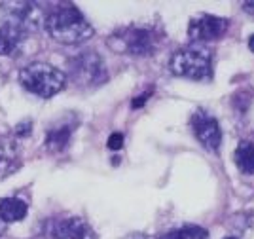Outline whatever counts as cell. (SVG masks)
<instances>
[{
	"label": "cell",
	"instance_id": "cell-22",
	"mask_svg": "<svg viewBox=\"0 0 254 239\" xmlns=\"http://www.w3.org/2000/svg\"><path fill=\"white\" fill-rule=\"evenodd\" d=\"M141 239H154V238H141Z\"/></svg>",
	"mask_w": 254,
	"mask_h": 239
},
{
	"label": "cell",
	"instance_id": "cell-14",
	"mask_svg": "<svg viewBox=\"0 0 254 239\" xmlns=\"http://www.w3.org/2000/svg\"><path fill=\"white\" fill-rule=\"evenodd\" d=\"M8 163H17V150L15 143L8 135H0V169L8 171Z\"/></svg>",
	"mask_w": 254,
	"mask_h": 239
},
{
	"label": "cell",
	"instance_id": "cell-9",
	"mask_svg": "<svg viewBox=\"0 0 254 239\" xmlns=\"http://www.w3.org/2000/svg\"><path fill=\"white\" fill-rule=\"evenodd\" d=\"M27 38V33L13 27V25L4 23L0 27V57H12L21 48V44Z\"/></svg>",
	"mask_w": 254,
	"mask_h": 239
},
{
	"label": "cell",
	"instance_id": "cell-10",
	"mask_svg": "<svg viewBox=\"0 0 254 239\" xmlns=\"http://www.w3.org/2000/svg\"><path fill=\"white\" fill-rule=\"evenodd\" d=\"M27 216V203L17 199V198H6L0 199V218L8 222H17Z\"/></svg>",
	"mask_w": 254,
	"mask_h": 239
},
{
	"label": "cell",
	"instance_id": "cell-19",
	"mask_svg": "<svg viewBox=\"0 0 254 239\" xmlns=\"http://www.w3.org/2000/svg\"><path fill=\"white\" fill-rule=\"evenodd\" d=\"M249 49H251V51L254 53V35L249 38Z\"/></svg>",
	"mask_w": 254,
	"mask_h": 239
},
{
	"label": "cell",
	"instance_id": "cell-11",
	"mask_svg": "<svg viewBox=\"0 0 254 239\" xmlns=\"http://www.w3.org/2000/svg\"><path fill=\"white\" fill-rule=\"evenodd\" d=\"M233 159L243 175H254V143L241 141L239 146L235 148Z\"/></svg>",
	"mask_w": 254,
	"mask_h": 239
},
{
	"label": "cell",
	"instance_id": "cell-17",
	"mask_svg": "<svg viewBox=\"0 0 254 239\" xmlns=\"http://www.w3.org/2000/svg\"><path fill=\"white\" fill-rule=\"evenodd\" d=\"M148 95H150V93H146V95H143V97H137V99H135V103H133V108H139L141 105H145Z\"/></svg>",
	"mask_w": 254,
	"mask_h": 239
},
{
	"label": "cell",
	"instance_id": "cell-1",
	"mask_svg": "<svg viewBox=\"0 0 254 239\" xmlns=\"http://www.w3.org/2000/svg\"><path fill=\"white\" fill-rule=\"evenodd\" d=\"M44 27L59 44H80L93 36V27L74 6H61L46 15Z\"/></svg>",
	"mask_w": 254,
	"mask_h": 239
},
{
	"label": "cell",
	"instance_id": "cell-15",
	"mask_svg": "<svg viewBox=\"0 0 254 239\" xmlns=\"http://www.w3.org/2000/svg\"><path fill=\"white\" fill-rule=\"evenodd\" d=\"M123 146V135L121 133H112L109 137V148L110 150H120Z\"/></svg>",
	"mask_w": 254,
	"mask_h": 239
},
{
	"label": "cell",
	"instance_id": "cell-7",
	"mask_svg": "<svg viewBox=\"0 0 254 239\" xmlns=\"http://www.w3.org/2000/svg\"><path fill=\"white\" fill-rule=\"evenodd\" d=\"M192 129H194L197 141L203 144L207 150L217 152L220 148V143H222L220 123L211 114H207L205 110H197L192 116Z\"/></svg>",
	"mask_w": 254,
	"mask_h": 239
},
{
	"label": "cell",
	"instance_id": "cell-12",
	"mask_svg": "<svg viewBox=\"0 0 254 239\" xmlns=\"http://www.w3.org/2000/svg\"><path fill=\"white\" fill-rule=\"evenodd\" d=\"M71 133H73V127H69V125H63L59 129H49L46 135V146L49 152L65 150V146L69 144V139H71Z\"/></svg>",
	"mask_w": 254,
	"mask_h": 239
},
{
	"label": "cell",
	"instance_id": "cell-21",
	"mask_svg": "<svg viewBox=\"0 0 254 239\" xmlns=\"http://www.w3.org/2000/svg\"><path fill=\"white\" fill-rule=\"evenodd\" d=\"M224 239H237V238H224Z\"/></svg>",
	"mask_w": 254,
	"mask_h": 239
},
{
	"label": "cell",
	"instance_id": "cell-5",
	"mask_svg": "<svg viewBox=\"0 0 254 239\" xmlns=\"http://www.w3.org/2000/svg\"><path fill=\"white\" fill-rule=\"evenodd\" d=\"M46 234L51 239H97L93 228L80 216H59L48 220Z\"/></svg>",
	"mask_w": 254,
	"mask_h": 239
},
{
	"label": "cell",
	"instance_id": "cell-6",
	"mask_svg": "<svg viewBox=\"0 0 254 239\" xmlns=\"http://www.w3.org/2000/svg\"><path fill=\"white\" fill-rule=\"evenodd\" d=\"M118 42L121 44L118 51H125V53H131L137 57L150 55L156 48V36L152 35L148 29H129V31L121 33L120 36L110 38L109 44L112 46V44H118Z\"/></svg>",
	"mask_w": 254,
	"mask_h": 239
},
{
	"label": "cell",
	"instance_id": "cell-4",
	"mask_svg": "<svg viewBox=\"0 0 254 239\" xmlns=\"http://www.w3.org/2000/svg\"><path fill=\"white\" fill-rule=\"evenodd\" d=\"M69 71L78 85H99L107 80V67L95 51H82L69 59Z\"/></svg>",
	"mask_w": 254,
	"mask_h": 239
},
{
	"label": "cell",
	"instance_id": "cell-2",
	"mask_svg": "<svg viewBox=\"0 0 254 239\" xmlns=\"http://www.w3.org/2000/svg\"><path fill=\"white\" fill-rule=\"evenodd\" d=\"M169 71L175 76L188 80H207L213 74V51L205 44H190L173 53Z\"/></svg>",
	"mask_w": 254,
	"mask_h": 239
},
{
	"label": "cell",
	"instance_id": "cell-18",
	"mask_svg": "<svg viewBox=\"0 0 254 239\" xmlns=\"http://www.w3.org/2000/svg\"><path fill=\"white\" fill-rule=\"evenodd\" d=\"M245 12L254 13V2H247V4H245Z\"/></svg>",
	"mask_w": 254,
	"mask_h": 239
},
{
	"label": "cell",
	"instance_id": "cell-20",
	"mask_svg": "<svg viewBox=\"0 0 254 239\" xmlns=\"http://www.w3.org/2000/svg\"><path fill=\"white\" fill-rule=\"evenodd\" d=\"M4 230H6V222L0 218V238H2V234H4Z\"/></svg>",
	"mask_w": 254,
	"mask_h": 239
},
{
	"label": "cell",
	"instance_id": "cell-13",
	"mask_svg": "<svg viewBox=\"0 0 254 239\" xmlns=\"http://www.w3.org/2000/svg\"><path fill=\"white\" fill-rule=\"evenodd\" d=\"M207 238H209L207 230L192 224V226H182L179 230L167 232V234H163L161 238L157 239H207Z\"/></svg>",
	"mask_w": 254,
	"mask_h": 239
},
{
	"label": "cell",
	"instance_id": "cell-16",
	"mask_svg": "<svg viewBox=\"0 0 254 239\" xmlns=\"http://www.w3.org/2000/svg\"><path fill=\"white\" fill-rule=\"evenodd\" d=\"M15 131L19 137H27L29 133H31V121H25V123H19L17 127H15Z\"/></svg>",
	"mask_w": 254,
	"mask_h": 239
},
{
	"label": "cell",
	"instance_id": "cell-3",
	"mask_svg": "<svg viewBox=\"0 0 254 239\" xmlns=\"http://www.w3.org/2000/svg\"><path fill=\"white\" fill-rule=\"evenodd\" d=\"M19 82L27 91L38 97H53L65 87L67 76L57 67L48 63H33L19 72Z\"/></svg>",
	"mask_w": 254,
	"mask_h": 239
},
{
	"label": "cell",
	"instance_id": "cell-8",
	"mask_svg": "<svg viewBox=\"0 0 254 239\" xmlns=\"http://www.w3.org/2000/svg\"><path fill=\"white\" fill-rule=\"evenodd\" d=\"M228 19L224 17H215V15H201L194 19L188 27V36L197 42V44H205L213 42L226 35L228 31Z\"/></svg>",
	"mask_w": 254,
	"mask_h": 239
}]
</instances>
